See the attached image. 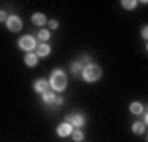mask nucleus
I'll list each match as a JSON object with an SVG mask.
<instances>
[{"mask_svg": "<svg viewBox=\"0 0 148 142\" xmlns=\"http://www.w3.org/2000/svg\"><path fill=\"white\" fill-rule=\"evenodd\" d=\"M21 26H23V25H21V20L16 15H12V17H8V18H7V28H8L10 32H13V33L20 32Z\"/></svg>", "mask_w": 148, "mask_h": 142, "instance_id": "nucleus-4", "label": "nucleus"}, {"mask_svg": "<svg viewBox=\"0 0 148 142\" xmlns=\"http://www.w3.org/2000/svg\"><path fill=\"white\" fill-rule=\"evenodd\" d=\"M49 84L53 86V89H54V91H63V89H66L68 78H66V74H64L61 69H56V71H53V74H51Z\"/></svg>", "mask_w": 148, "mask_h": 142, "instance_id": "nucleus-1", "label": "nucleus"}, {"mask_svg": "<svg viewBox=\"0 0 148 142\" xmlns=\"http://www.w3.org/2000/svg\"><path fill=\"white\" fill-rule=\"evenodd\" d=\"M66 122L71 124L73 127H81L84 124V117L81 116V114H69V116L66 117Z\"/></svg>", "mask_w": 148, "mask_h": 142, "instance_id": "nucleus-5", "label": "nucleus"}, {"mask_svg": "<svg viewBox=\"0 0 148 142\" xmlns=\"http://www.w3.org/2000/svg\"><path fill=\"white\" fill-rule=\"evenodd\" d=\"M18 45H20L21 50H25L27 53H30L32 50H35V46H36V42H35V38L33 37H21L20 42H18Z\"/></svg>", "mask_w": 148, "mask_h": 142, "instance_id": "nucleus-3", "label": "nucleus"}, {"mask_svg": "<svg viewBox=\"0 0 148 142\" xmlns=\"http://www.w3.org/2000/svg\"><path fill=\"white\" fill-rule=\"evenodd\" d=\"M7 18H8V17L5 15V12H3V10H0V21H3V20L7 21Z\"/></svg>", "mask_w": 148, "mask_h": 142, "instance_id": "nucleus-19", "label": "nucleus"}, {"mask_svg": "<svg viewBox=\"0 0 148 142\" xmlns=\"http://www.w3.org/2000/svg\"><path fill=\"white\" fill-rule=\"evenodd\" d=\"M73 126L71 124H68V122H63V124H59L58 126V136H61V137H68V136H71L73 134Z\"/></svg>", "mask_w": 148, "mask_h": 142, "instance_id": "nucleus-6", "label": "nucleus"}, {"mask_svg": "<svg viewBox=\"0 0 148 142\" xmlns=\"http://www.w3.org/2000/svg\"><path fill=\"white\" fill-rule=\"evenodd\" d=\"M48 86H49V83H48V81H45V79H38L36 83H35V91L43 94L45 91H48Z\"/></svg>", "mask_w": 148, "mask_h": 142, "instance_id": "nucleus-7", "label": "nucleus"}, {"mask_svg": "<svg viewBox=\"0 0 148 142\" xmlns=\"http://www.w3.org/2000/svg\"><path fill=\"white\" fill-rule=\"evenodd\" d=\"M71 136H73L74 142H81V141H82V139H84V134H82V132H81L79 129H74V131H73V134H71Z\"/></svg>", "mask_w": 148, "mask_h": 142, "instance_id": "nucleus-14", "label": "nucleus"}, {"mask_svg": "<svg viewBox=\"0 0 148 142\" xmlns=\"http://www.w3.org/2000/svg\"><path fill=\"white\" fill-rule=\"evenodd\" d=\"M38 38H40L41 42H48V40H49V32H48V30H40Z\"/></svg>", "mask_w": 148, "mask_h": 142, "instance_id": "nucleus-17", "label": "nucleus"}, {"mask_svg": "<svg viewBox=\"0 0 148 142\" xmlns=\"http://www.w3.org/2000/svg\"><path fill=\"white\" fill-rule=\"evenodd\" d=\"M145 124H143V122H135V124H133V132H135V134H143V132H145Z\"/></svg>", "mask_w": 148, "mask_h": 142, "instance_id": "nucleus-13", "label": "nucleus"}, {"mask_svg": "<svg viewBox=\"0 0 148 142\" xmlns=\"http://www.w3.org/2000/svg\"><path fill=\"white\" fill-rule=\"evenodd\" d=\"M49 51H51V48L48 46L46 43H43V45H40L36 50V56H48L49 55Z\"/></svg>", "mask_w": 148, "mask_h": 142, "instance_id": "nucleus-10", "label": "nucleus"}, {"mask_svg": "<svg viewBox=\"0 0 148 142\" xmlns=\"http://www.w3.org/2000/svg\"><path fill=\"white\" fill-rule=\"evenodd\" d=\"M71 71H73V73H79V71H82V63H81V61H74V63L71 64Z\"/></svg>", "mask_w": 148, "mask_h": 142, "instance_id": "nucleus-16", "label": "nucleus"}, {"mask_svg": "<svg viewBox=\"0 0 148 142\" xmlns=\"http://www.w3.org/2000/svg\"><path fill=\"white\" fill-rule=\"evenodd\" d=\"M54 103H56V104H63V98H61V96H56V99H54Z\"/></svg>", "mask_w": 148, "mask_h": 142, "instance_id": "nucleus-20", "label": "nucleus"}, {"mask_svg": "<svg viewBox=\"0 0 148 142\" xmlns=\"http://www.w3.org/2000/svg\"><path fill=\"white\" fill-rule=\"evenodd\" d=\"M82 78H84V81H87V83H92V81H97V79L101 78V74H102V71H101V68L97 66V64H87V66H84L82 68Z\"/></svg>", "mask_w": 148, "mask_h": 142, "instance_id": "nucleus-2", "label": "nucleus"}, {"mask_svg": "<svg viewBox=\"0 0 148 142\" xmlns=\"http://www.w3.org/2000/svg\"><path fill=\"white\" fill-rule=\"evenodd\" d=\"M32 21L35 23V25L41 26V25H45V23H46V17L43 15V13H35V15L32 17Z\"/></svg>", "mask_w": 148, "mask_h": 142, "instance_id": "nucleus-9", "label": "nucleus"}, {"mask_svg": "<svg viewBox=\"0 0 148 142\" xmlns=\"http://www.w3.org/2000/svg\"><path fill=\"white\" fill-rule=\"evenodd\" d=\"M122 5H123V8H127V10H132V8L137 7V2L135 0H123Z\"/></svg>", "mask_w": 148, "mask_h": 142, "instance_id": "nucleus-15", "label": "nucleus"}, {"mask_svg": "<svg viewBox=\"0 0 148 142\" xmlns=\"http://www.w3.org/2000/svg\"><path fill=\"white\" fill-rule=\"evenodd\" d=\"M54 99H56V96H54V93L51 89H48V91L43 93V101H45V103L51 104V103H54Z\"/></svg>", "mask_w": 148, "mask_h": 142, "instance_id": "nucleus-11", "label": "nucleus"}, {"mask_svg": "<svg viewBox=\"0 0 148 142\" xmlns=\"http://www.w3.org/2000/svg\"><path fill=\"white\" fill-rule=\"evenodd\" d=\"M130 112H132V114H142L143 112L142 103H132V104H130Z\"/></svg>", "mask_w": 148, "mask_h": 142, "instance_id": "nucleus-12", "label": "nucleus"}, {"mask_svg": "<svg viewBox=\"0 0 148 142\" xmlns=\"http://www.w3.org/2000/svg\"><path fill=\"white\" fill-rule=\"evenodd\" d=\"M142 35H143V38H145V40H147V35H148V28H147V26H145V28H143V30H142Z\"/></svg>", "mask_w": 148, "mask_h": 142, "instance_id": "nucleus-21", "label": "nucleus"}, {"mask_svg": "<svg viewBox=\"0 0 148 142\" xmlns=\"http://www.w3.org/2000/svg\"><path fill=\"white\" fill-rule=\"evenodd\" d=\"M48 25H49V28H53V30H54V28H58L59 23L56 20H49V21H48Z\"/></svg>", "mask_w": 148, "mask_h": 142, "instance_id": "nucleus-18", "label": "nucleus"}, {"mask_svg": "<svg viewBox=\"0 0 148 142\" xmlns=\"http://www.w3.org/2000/svg\"><path fill=\"white\" fill-rule=\"evenodd\" d=\"M25 63H27V66H35V64L38 63L36 53H27V56H25Z\"/></svg>", "mask_w": 148, "mask_h": 142, "instance_id": "nucleus-8", "label": "nucleus"}]
</instances>
